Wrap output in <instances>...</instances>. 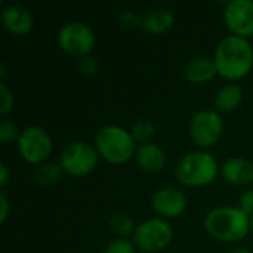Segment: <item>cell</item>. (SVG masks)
<instances>
[{"mask_svg": "<svg viewBox=\"0 0 253 253\" xmlns=\"http://www.w3.org/2000/svg\"><path fill=\"white\" fill-rule=\"evenodd\" d=\"M175 24V15L168 7H157L154 10H150L142 18V28L145 33L159 36L166 31H169Z\"/></svg>", "mask_w": 253, "mask_h": 253, "instance_id": "16", "label": "cell"}, {"mask_svg": "<svg viewBox=\"0 0 253 253\" xmlns=\"http://www.w3.org/2000/svg\"><path fill=\"white\" fill-rule=\"evenodd\" d=\"M13 110V95L4 83H0V114L6 116Z\"/></svg>", "mask_w": 253, "mask_h": 253, "instance_id": "22", "label": "cell"}, {"mask_svg": "<svg viewBox=\"0 0 253 253\" xmlns=\"http://www.w3.org/2000/svg\"><path fill=\"white\" fill-rule=\"evenodd\" d=\"M251 231H252V233H253V216H252V218H251Z\"/></svg>", "mask_w": 253, "mask_h": 253, "instance_id": "30", "label": "cell"}, {"mask_svg": "<svg viewBox=\"0 0 253 253\" xmlns=\"http://www.w3.org/2000/svg\"><path fill=\"white\" fill-rule=\"evenodd\" d=\"M104 253H135V245L127 239H116L105 248Z\"/></svg>", "mask_w": 253, "mask_h": 253, "instance_id": "21", "label": "cell"}, {"mask_svg": "<svg viewBox=\"0 0 253 253\" xmlns=\"http://www.w3.org/2000/svg\"><path fill=\"white\" fill-rule=\"evenodd\" d=\"M135 160H136V165L148 173L160 172L166 166V162H168L166 153L163 151V148L154 142L138 145L136 153H135Z\"/></svg>", "mask_w": 253, "mask_h": 253, "instance_id": "15", "label": "cell"}, {"mask_svg": "<svg viewBox=\"0 0 253 253\" xmlns=\"http://www.w3.org/2000/svg\"><path fill=\"white\" fill-rule=\"evenodd\" d=\"M19 156L30 165L40 166L47 162L53 150V142L47 130L42 126H27L16 139Z\"/></svg>", "mask_w": 253, "mask_h": 253, "instance_id": "5", "label": "cell"}, {"mask_svg": "<svg viewBox=\"0 0 253 253\" xmlns=\"http://www.w3.org/2000/svg\"><path fill=\"white\" fill-rule=\"evenodd\" d=\"M184 76L187 82L193 84H208L218 76L213 58L209 56L191 58L184 68Z\"/></svg>", "mask_w": 253, "mask_h": 253, "instance_id": "14", "label": "cell"}, {"mask_svg": "<svg viewBox=\"0 0 253 253\" xmlns=\"http://www.w3.org/2000/svg\"><path fill=\"white\" fill-rule=\"evenodd\" d=\"M98 162L99 154L95 145L82 141H74L64 147L59 165L64 173L74 178H80L93 172L98 166Z\"/></svg>", "mask_w": 253, "mask_h": 253, "instance_id": "6", "label": "cell"}, {"mask_svg": "<svg viewBox=\"0 0 253 253\" xmlns=\"http://www.w3.org/2000/svg\"><path fill=\"white\" fill-rule=\"evenodd\" d=\"M221 175L231 185H249L253 182V163L243 157H231L222 163Z\"/></svg>", "mask_w": 253, "mask_h": 253, "instance_id": "13", "label": "cell"}, {"mask_svg": "<svg viewBox=\"0 0 253 253\" xmlns=\"http://www.w3.org/2000/svg\"><path fill=\"white\" fill-rule=\"evenodd\" d=\"M239 209H240V211H243L249 218H252L253 216V188H251V190H246V191L242 194Z\"/></svg>", "mask_w": 253, "mask_h": 253, "instance_id": "25", "label": "cell"}, {"mask_svg": "<svg viewBox=\"0 0 253 253\" xmlns=\"http://www.w3.org/2000/svg\"><path fill=\"white\" fill-rule=\"evenodd\" d=\"M187 196L175 188V187H165L157 190L151 197V206L159 218L172 219L181 216L187 211Z\"/></svg>", "mask_w": 253, "mask_h": 253, "instance_id": "11", "label": "cell"}, {"mask_svg": "<svg viewBox=\"0 0 253 253\" xmlns=\"http://www.w3.org/2000/svg\"><path fill=\"white\" fill-rule=\"evenodd\" d=\"M80 71H82V74H84V76H95V74H98V71H99V64H98L96 58L89 56V55L80 58Z\"/></svg>", "mask_w": 253, "mask_h": 253, "instance_id": "24", "label": "cell"}, {"mask_svg": "<svg viewBox=\"0 0 253 253\" xmlns=\"http://www.w3.org/2000/svg\"><path fill=\"white\" fill-rule=\"evenodd\" d=\"M219 172L221 168L216 159L208 151L188 153L178 162L175 168L176 179L182 185L191 188L206 187L212 184Z\"/></svg>", "mask_w": 253, "mask_h": 253, "instance_id": "4", "label": "cell"}, {"mask_svg": "<svg viewBox=\"0 0 253 253\" xmlns=\"http://www.w3.org/2000/svg\"><path fill=\"white\" fill-rule=\"evenodd\" d=\"M7 181H9V170H7V166H6L4 163H0V187H1V190H4Z\"/></svg>", "mask_w": 253, "mask_h": 253, "instance_id": "28", "label": "cell"}, {"mask_svg": "<svg viewBox=\"0 0 253 253\" xmlns=\"http://www.w3.org/2000/svg\"><path fill=\"white\" fill-rule=\"evenodd\" d=\"M224 21L231 34L248 39L253 36V0H233L227 4Z\"/></svg>", "mask_w": 253, "mask_h": 253, "instance_id": "10", "label": "cell"}, {"mask_svg": "<svg viewBox=\"0 0 253 253\" xmlns=\"http://www.w3.org/2000/svg\"><path fill=\"white\" fill-rule=\"evenodd\" d=\"M130 133H132L136 144H139V145L150 144L156 135V126L151 120L144 119V120H139L133 125V127L130 129Z\"/></svg>", "mask_w": 253, "mask_h": 253, "instance_id": "20", "label": "cell"}, {"mask_svg": "<svg viewBox=\"0 0 253 253\" xmlns=\"http://www.w3.org/2000/svg\"><path fill=\"white\" fill-rule=\"evenodd\" d=\"M228 253H251V251L248 248H234V249H231Z\"/></svg>", "mask_w": 253, "mask_h": 253, "instance_id": "29", "label": "cell"}, {"mask_svg": "<svg viewBox=\"0 0 253 253\" xmlns=\"http://www.w3.org/2000/svg\"><path fill=\"white\" fill-rule=\"evenodd\" d=\"M21 132H18V127L13 122L10 120H4L0 123V139L1 142L7 144L13 139H18Z\"/></svg>", "mask_w": 253, "mask_h": 253, "instance_id": "23", "label": "cell"}, {"mask_svg": "<svg viewBox=\"0 0 253 253\" xmlns=\"http://www.w3.org/2000/svg\"><path fill=\"white\" fill-rule=\"evenodd\" d=\"M224 132V120L221 114L215 110L197 111L188 126V133L191 141L199 148H211L218 144Z\"/></svg>", "mask_w": 253, "mask_h": 253, "instance_id": "9", "label": "cell"}, {"mask_svg": "<svg viewBox=\"0 0 253 253\" xmlns=\"http://www.w3.org/2000/svg\"><path fill=\"white\" fill-rule=\"evenodd\" d=\"M135 248L145 253H156L166 249L172 239L173 230L163 218H151L136 225L132 236Z\"/></svg>", "mask_w": 253, "mask_h": 253, "instance_id": "7", "label": "cell"}, {"mask_svg": "<svg viewBox=\"0 0 253 253\" xmlns=\"http://www.w3.org/2000/svg\"><path fill=\"white\" fill-rule=\"evenodd\" d=\"M213 61L219 77L237 82L252 71L253 44L234 34L225 36L216 46Z\"/></svg>", "mask_w": 253, "mask_h": 253, "instance_id": "1", "label": "cell"}, {"mask_svg": "<svg viewBox=\"0 0 253 253\" xmlns=\"http://www.w3.org/2000/svg\"><path fill=\"white\" fill-rule=\"evenodd\" d=\"M95 148L105 162L125 165L135 157L136 142L130 130L117 125H105L95 135Z\"/></svg>", "mask_w": 253, "mask_h": 253, "instance_id": "3", "label": "cell"}, {"mask_svg": "<svg viewBox=\"0 0 253 253\" xmlns=\"http://www.w3.org/2000/svg\"><path fill=\"white\" fill-rule=\"evenodd\" d=\"M205 230L218 242L237 243L249 234L251 218L234 206L215 208L205 218Z\"/></svg>", "mask_w": 253, "mask_h": 253, "instance_id": "2", "label": "cell"}, {"mask_svg": "<svg viewBox=\"0 0 253 253\" xmlns=\"http://www.w3.org/2000/svg\"><path fill=\"white\" fill-rule=\"evenodd\" d=\"M0 18L4 30L13 36H27L28 33H31L34 27L33 12L18 4L4 6L1 9Z\"/></svg>", "mask_w": 253, "mask_h": 253, "instance_id": "12", "label": "cell"}, {"mask_svg": "<svg viewBox=\"0 0 253 253\" xmlns=\"http://www.w3.org/2000/svg\"><path fill=\"white\" fill-rule=\"evenodd\" d=\"M243 101V90L236 83L224 84L215 96V108L218 113H231L240 107Z\"/></svg>", "mask_w": 253, "mask_h": 253, "instance_id": "17", "label": "cell"}, {"mask_svg": "<svg viewBox=\"0 0 253 253\" xmlns=\"http://www.w3.org/2000/svg\"><path fill=\"white\" fill-rule=\"evenodd\" d=\"M59 47L71 56H87L96 43L93 30L82 21L65 22L58 31Z\"/></svg>", "mask_w": 253, "mask_h": 253, "instance_id": "8", "label": "cell"}, {"mask_svg": "<svg viewBox=\"0 0 253 253\" xmlns=\"http://www.w3.org/2000/svg\"><path fill=\"white\" fill-rule=\"evenodd\" d=\"M62 173H64V170H62L61 165L53 163V162H46V163L37 166V169L34 172V179L37 184L47 187V185L56 184L61 179Z\"/></svg>", "mask_w": 253, "mask_h": 253, "instance_id": "18", "label": "cell"}, {"mask_svg": "<svg viewBox=\"0 0 253 253\" xmlns=\"http://www.w3.org/2000/svg\"><path fill=\"white\" fill-rule=\"evenodd\" d=\"M119 21L122 22V25H125V27H132V28L136 27L138 24L142 25V21L139 19V16H138L135 12H132V10H125V12H122Z\"/></svg>", "mask_w": 253, "mask_h": 253, "instance_id": "26", "label": "cell"}, {"mask_svg": "<svg viewBox=\"0 0 253 253\" xmlns=\"http://www.w3.org/2000/svg\"><path fill=\"white\" fill-rule=\"evenodd\" d=\"M108 227L117 239H127L129 236H133L136 228L133 219L123 212L114 213L108 221Z\"/></svg>", "mask_w": 253, "mask_h": 253, "instance_id": "19", "label": "cell"}, {"mask_svg": "<svg viewBox=\"0 0 253 253\" xmlns=\"http://www.w3.org/2000/svg\"><path fill=\"white\" fill-rule=\"evenodd\" d=\"M9 215V200L4 191H1L0 194V222L4 224Z\"/></svg>", "mask_w": 253, "mask_h": 253, "instance_id": "27", "label": "cell"}]
</instances>
